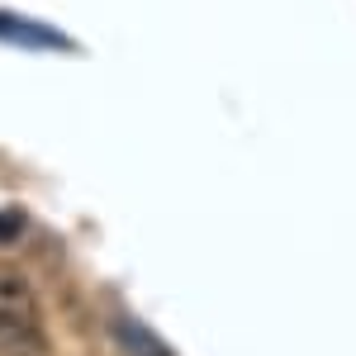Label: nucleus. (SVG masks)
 <instances>
[{"mask_svg":"<svg viewBox=\"0 0 356 356\" xmlns=\"http://www.w3.org/2000/svg\"><path fill=\"white\" fill-rule=\"evenodd\" d=\"M48 352V328L38 290L19 266L0 261V356H43Z\"/></svg>","mask_w":356,"mask_h":356,"instance_id":"f257e3e1","label":"nucleus"}]
</instances>
